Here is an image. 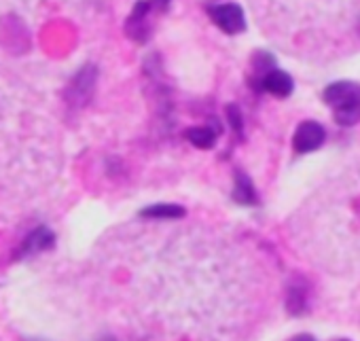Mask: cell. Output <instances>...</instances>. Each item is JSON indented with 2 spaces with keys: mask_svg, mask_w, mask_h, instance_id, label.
Returning <instances> with one entry per match:
<instances>
[{
  "mask_svg": "<svg viewBox=\"0 0 360 341\" xmlns=\"http://www.w3.org/2000/svg\"><path fill=\"white\" fill-rule=\"evenodd\" d=\"M322 100L330 106L333 119L339 125L352 127V125L360 123V85L358 83H354V81L330 83L324 89Z\"/></svg>",
  "mask_w": 360,
  "mask_h": 341,
  "instance_id": "1",
  "label": "cell"
},
{
  "mask_svg": "<svg viewBox=\"0 0 360 341\" xmlns=\"http://www.w3.org/2000/svg\"><path fill=\"white\" fill-rule=\"evenodd\" d=\"M208 15L210 20L229 37L240 34L246 30V15L244 9L236 3H221V5H212L208 7Z\"/></svg>",
  "mask_w": 360,
  "mask_h": 341,
  "instance_id": "2",
  "label": "cell"
},
{
  "mask_svg": "<svg viewBox=\"0 0 360 341\" xmlns=\"http://www.w3.org/2000/svg\"><path fill=\"white\" fill-rule=\"evenodd\" d=\"M326 140V129L318 121H303L292 136V148L301 155L318 150Z\"/></svg>",
  "mask_w": 360,
  "mask_h": 341,
  "instance_id": "3",
  "label": "cell"
},
{
  "mask_svg": "<svg viewBox=\"0 0 360 341\" xmlns=\"http://www.w3.org/2000/svg\"><path fill=\"white\" fill-rule=\"evenodd\" d=\"M96 79H98V70H96L91 64L83 66V68L77 72V77L70 81V85H68V91H66L68 102H72L75 106L87 104L89 98H91V94H94Z\"/></svg>",
  "mask_w": 360,
  "mask_h": 341,
  "instance_id": "4",
  "label": "cell"
},
{
  "mask_svg": "<svg viewBox=\"0 0 360 341\" xmlns=\"http://www.w3.org/2000/svg\"><path fill=\"white\" fill-rule=\"evenodd\" d=\"M148 11H150V3H148V0H138V3L134 5L131 15L127 18L125 32H127V37H129L131 41H136V43H146V41H148L150 30L144 26V18H146Z\"/></svg>",
  "mask_w": 360,
  "mask_h": 341,
  "instance_id": "5",
  "label": "cell"
},
{
  "mask_svg": "<svg viewBox=\"0 0 360 341\" xmlns=\"http://www.w3.org/2000/svg\"><path fill=\"white\" fill-rule=\"evenodd\" d=\"M261 85L267 94L276 96V98H288L295 89V81L288 72L280 70V68H271L267 75H263Z\"/></svg>",
  "mask_w": 360,
  "mask_h": 341,
  "instance_id": "6",
  "label": "cell"
},
{
  "mask_svg": "<svg viewBox=\"0 0 360 341\" xmlns=\"http://www.w3.org/2000/svg\"><path fill=\"white\" fill-rule=\"evenodd\" d=\"M56 246V236L51 229L47 227H37L22 244V255H37V252H45L51 250Z\"/></svg>",
  "mask_w": 360,
  "mask_h": 341,
  "instance_id": "7",
  "label": "cell"
},
{
  "mask_svg": "<svg viewBox=\"0 0 360 341\" xmlns=\"http://www.w3.org/2000/svg\"><path fill=\"white\" fill-rule=\"evenodd\" d=\"M219 134H221V127L214 123V127H210V125H198V127H189L187 131H185V136H187V140L193 144V146H198V148H212L214 144H217V140H219Z\"/></svg>",
  "mask_w": 360,
  "mask_h": 341,
  "instance_id": "8",
  "label": "cell"
},
{
  "mask_svg": "<svg viewBox=\"0 0 360 341\" xmlns=\"http://www.w3.org/2000/svg\"><path fill=\"white\" fill-rule=\"evenodd\" d=\"M233 200L242 206H255L257 204V191L252 181L244 174L238 172L236 174V187H233Z\"/></svg>",
  "mask_w": 360,
  "mask_h": 341,
  "instance_id": "9",
  "label": "cell"
},
{
  "mask_svg": "<svg viewBox=\"0 0 360 341\" xmlns=\"http://www.w3.org/2000/svg\"><path fill=\"white\" fill-rule=\"evenodd\" d=\"M140 217H144V219H183L185 210L176 204H155V206L144 208L140 212Z\"/></svg>",
  "mask_w": 360,
  "mask_h": 341,
  "instance_id": "10",
  "label": "cell"
},
{
  "mask_svg": "<svg viewBox=\"0 0 360 341\" xmlns=\"http://www.w3.org/2000/svg\"><path fill=\"white\" fill-rule=\"evenodd\" d=\"M227 119H229L233 131H236V134H242V127H244V123H242V112H240V108H238L236 104H229V106H227Z\"/></svg>",
  "mask_w": 360,
  "mask_h": 341,
  "instance_id": "11",
  "label": "cell"
},
{
  "mask_svg": "<svg viewBox=\"0 0 360 341\" xmlns=\"http://www.w3.org/2000/svg\"><path fill=\"white\" fill-rule=\"evenodd\" d=\"M290 341H316L311 335H297V337H292Z\"/></svg>",
  "mask_w": 360,
  "mask_h": 341,
  "instance_id": "12",
  "label": "cell"
},
{
  "mask_svg": "<svg viewBox=\"0 0 360 341\" xmlns=\"http://www.w3.org/2000/svg\"><path fill=\"white\" fill-rule=\"evenodd\" d=\"M153 3H155L161 11H165V9H167V5H169V0H153Z\"/></svg>",
  "mask_w": 360,
  "mask_h": 341,
  "instance_id": "13",
  "label": "cell"
},
{
  "mask_svg": "<svg viewBox=\"0 0 360 341\" xmlns=\"http://www.w3.org/2000/svg\"><path fill=\"white\" fill-rule=\"evenodd\" d=\"M102 341H115V339H110V337H106V339H102Z\"/></svg>",
  "mask_w": 360,
  "mask_h": 341,
  "instance_id": "14",
  "label": "cell"
},
{
  "mask_svg": "<svg viewBox=\"0 0 360 341\" xmlns=\"http://www.w3.org/2000/svg\"><path fill=\"white\" fill-rule=\"evenodd\" d=\"M343 341H345V339H343Z\"/></svg>",
  "mask_w": 360,
  "mask_h": 341,
  "instance_id": "15",
  "label": "cell"
}]
</instances>
